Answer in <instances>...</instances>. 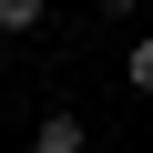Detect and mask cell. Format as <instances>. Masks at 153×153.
Masks as SVG:
<instances>
[{"mask_svg": "<svg viewBox=\"0 0 153 153\" xmlns=\"http://www.w3.org/2000/svg\"><path fill=\"white\" fill-rule=\"evenodd\" d=\"M92 133H82V112H41L31 123V153H82Z\"/></svg>", "mask_w": 153, "mask_h": 153, "instance_id": "obj_1", "label": "cell"}, {"mask_svg": "<svg viewBox=\"0 0 153 153\" xmlns=\"http://www.w3.org/2000/svg\"><path fill=\"white\" fill-rule=\"evenodd\" d=\"M41 21H51V0H0V41H31Z\"/></svg>", "mask_w": 153, "mask_h": 153, "instance_id": "obj_2", "label": "cell"}, {"mask_svg": "<svg viewBox=\"0 0 153 153\" xmlns=\"http://www.w3.org/2000/svg\"><path fill=\"white\" fill-rule=\"evenodd\" d=\"M123 82L153 102V31H133V41H123Z\"/></svg>", "mask_w": 153, "mask_h": 153, "instance_id": "obj_3", "label": "cell"}, {"mask_svg": "<svg viewBox=\"0 0 153 153\" xmlns=\"http://www.w3.org/2000/svg\"><path fill=\"white\" fill-rule=\"evenodd\" d=\"M92 10H102V21H133V10H143V0H92Z\"/></svg>", "mask_w": 153, "mask_h": 153, "instance_id": "obj_4", "label": "cell"}, {"mask_svg": "<svg viewBox=\"0 0 153 153\" xmlns=\"http://www.w3.org/2000/svg\"><path fill=\"white\" fill-rule=\"evenodd\" d=\"M82 153H112V143H82Z\"/></svg>", "mask_w": 153, "mask_h": 153, "instance_id": "obj_5", "label": "cell"}]
</instances>
